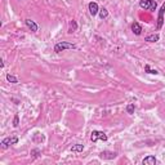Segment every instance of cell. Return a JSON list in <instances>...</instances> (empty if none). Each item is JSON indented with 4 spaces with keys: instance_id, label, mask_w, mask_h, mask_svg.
<instances>
[{
    "instance_id": "cell-1",
    "label": "cell",
    "mask_w": 165,
    "mask_h": 165,
    "mask_svg": "<svg viewBox=\"0 0 165 165\" xmlns=\"http://www.w3.org/2000/svg\"><path fill=\"white\" fill-rule=\"evenodd\" d=\"M66 49H76V45L72 44V43H69V41H60L54 45V52L56 53H61Z\"/></svg>"
},
{
    "instance_id": "cell-2",
    "label": "cell",
    "mask_w": 165,
    "mask_h": 165,
    "mask_svg": "<svg viewBox=\"0 0 165 165\" xmlns=\"http://www.w3.org/2000/svg\"><path fill=\"white\" fill-rule=\"evenodd\" d=\"M139 7L144 10L155 12L156 8H158V3L155 0H139Z\"/></svg>"
},
{
    "instance_id": "cell-3",
    "label": "cell",
    "mask_w": 165,
    "mask_h": 165,
    "mask_svg": "<svg viewBox=\"0 0 165 165\" xmlns=\"http://www.w3.org/2000/svg\"><path fill=\"white\" fill-rule=\"evenodd\" d=\"M103 141V142H106V141L108 139V137L106 133L101 132V130H93L92 133H90V141H92L93 143H96L97 141Z\"/></svg>"
},
{
    "instance_id": "cell-4",
    "label": "cell",
    "mask_w": 165,
    "mask_h": 165,
    "mask_svg": "<svg viewBox=\"0 0 165 165\" xmlns=\"http://www.w3.org/2000/svg\"><path fill=\"white\" fill-rule=\"evenodd\" d=\"M17 143H18V137L13 136V137H7V138H4L0 144H1L3 148H8L9 146H12V144H17Z\"/></svg>"
},
{
    "instance_id": "cell-5",
    "label": "cell",
    "mask_w": 165,
    "mask_h": 165,
    "mask_svg": "<svg viewBox=\"0 0 165 165\" xmlns=\"http://www.w3.org/2000/svg\"><path fill=\"white\" fill-rule=\"evenodd\" d=\"M164 13H165V3L161 5L159 10V17H158V30H160L164 25Z\"/></svg>"
},
{
    "instance_id": "cell-6",
    "label": "cell",
    "mask_w": 165,
    "mask_h": 165,
    "mask_svg": "<svg viewBox=\"0 0 165 165\" xmlns=\"http://www.w3.org/2000/svg\"><path fill=\"white\" fill-rule=\"evenodd\" d=\"M88 9H89V13L92 14L93 17L99 13V7H98V4L96 1H90L89 5H88Z\"/></svg>"
},
{
    "instance_id": "cell-7",
    "label": "cell",
    "mask_w": 165,
    "mask_h": 165,
    "mask_svg": "<svg viewBox=\"0 0 165 165\" xmlns=\"http://www.w3.org/2000/svg\"><path fill=\"white\" fill-rule=\"evenodd\" d=\"M116 152H112V151H102L99 154V158L103 159V160H112L116 158Z\"/></svg>"
},
{
    "instance_id": "cell-8",
    "label": "cell",
    "mask_w": 165,
    "mask_h": 165,
    "mask_svg": "<svg viewBox=\"0 0 165 165\" xmlns=\"http://www.w3.org/2000/svg\"><path fill=\"white\" fill-rule=\"evenodd\" d=\"M25 23H26V26L29 27V29L32 31V32H36V31L39 30V26L36 25V22L32 21V19H30V18H27L25 19Z\"/></svg>"
},
{
    "instance_id": "cell-9",
    "label": "cell",
    "mask_w": 165,
    "mask_h": 165,
    "mask_svg": "<svg viewBox=\"0 0 165 165\" xmlns=\"http://www.w3.org/2000/svg\"><path fill=\"white\" fill-rule=\"evenodd\" d=\"M156 163H158V160H156V158H155V156H152V155H148L142 160L143 165H155Z\"/></svg>"
},
{
    "instance_id": "cell-10",
    "label": "cell",
    "mask_w": 165,
    "mask_h": 165,
    "mask_svg": "<svg viewBox=\"0 0 165 165\" xmlns=\"http://www.w3.org/2000/svg\"><path fill=\"white\" fill-rule=\"evenodd\" d=\"M132 31H133V34H134V35L139 36V35L142 34V27H141V25L138 22H133L132 23Z\"/></svg>"
},
{
    "instance_id": "cell-11",
    "label": "cell",
    "mask_w": 165,
    "mask_h": 165,
    "mask_svg": "<svg viewBox=\"0 0 165 165\" xmlns=\"http://www.w3.org/2000/svg\"><path fill=\"white\" fill-rule=\"evenodd\" d=\"M160 40V35L159 34H151L148 36L144 38V41H148V43H156Z\"/></svg>"
},
{
    "instance_id": "cell-12",
    "label": "cell",
    "mask_w": 165,
    "mask_h": 165,
    "mask_svg": "<svg viewBox=\"0 0 165 165\" xmlns=\"http://www.w3.org/2000/svg\"><path fill=\"white\" fill-rule=\"evenodd\" d=\"M77 30V23L76 21H70V26H69V34H72V32H75V31Z\"/></svg>"
},
{
    "instance_id": "cell-13",
    "label": "cell",
    "mask_w": 165,
    "mask_h": 165,
    "mask_svg": "<svg viewBox=\"0 0 165 165\" xmlns=\"http://www.w3.org/2000/svg\"><path fill=\"white\" fill-rule=\"evenodd\" d=\"M30 155L32 156V159H38V158H40L41 156V151L39 150V148H32L30 152Z\"/></svg>"
},
{
    "instance_id": "cell-14",
    "label": "cell",
    "mask_w": 165,
    "mask_h": 165,
    "mask_svg": "<svg viewBox=\"0 0 165 165\" xmlns=\"http://www.w3.org/2000/svg\"><path fill=\"white\" fill-rule=\"evenodd\" d=\"M144 71H146L147 74H151V75H158L159 71L158 70H154L150 67V65H144Z\"/></svg>"
},
{
    "instance_id": "cell-15",
    "label": "cell",
    "mask_w": 165,
    "mask_h": 165,
    "mask_svg": "<svg viewBox=\"0 0 165 165\" xmlns=\"http://www.w3.org/2000/svg\"><path fill=\"white\" fill-rule=\"evenodd\" d=\"M108 17V10L106 9V8H102V9H99V18L101 19H106Z\"/></svg>"
},
{
    "instance_id": "cell-16",
    "label": "cell",
    "mask_w": 165,
    "mask_h": 165,
    "mask_svg": "<svg viewBox=\"0 0 165 165\" xmlns=\"http://www.w3.org/2000/svg\"><path fill=\"white\" fill-rule=\"evenodd\" d=\"M82 150H84V146H82V144H74L71 147L72 152H82Z\"/></svg>"
},
{
    "instance_id": "cell-17",
    "label": "cell",
    "mask_w": 165,
    "mask_h": 165,
    "mask_svg": "<svg viewBox=\"0 0 165 165\" xmlns=\"http://www.w3.org/2000/svg\"><path fill=\"white\" fill-rule=\"evenodd\" d=\"M7 80L9 82H12V84H17V82H18L17 77H15L14 75H10V74H8V75H7Z\"/></svg>"
},
{
    "instance_id": "cell-18",
    "label": "cell",
    "mask_w": 165,
    "mask_h": 165,
    "mask_svg": "<svg viewBox=\"0 0 165 165\" xmlns=\"http://www.w3.org/2000/svg\"><path fill=\"white\" fill-rule=\"evenodd\" d=\"M134 110H136V106H134V103H129L128 106H127V112L128 113H134Z\"/></svg>"
},
{
    "instance_id": "cell-19",
    "label": "cell",
    "mask_w": 165,
    "mask_h": 165,
    "mask_svg": "<svg viewBox=\"0 0 165 165\" xmlns=\"http://www.w3.org/2000/svg\"><path fill=\"white\" fill-rule=\"evenodd\" d=\"M18 125H19V116L17 115V113H15V115H14V119H13V127L17 128Z\"/></svg>"
}]
</instances>
